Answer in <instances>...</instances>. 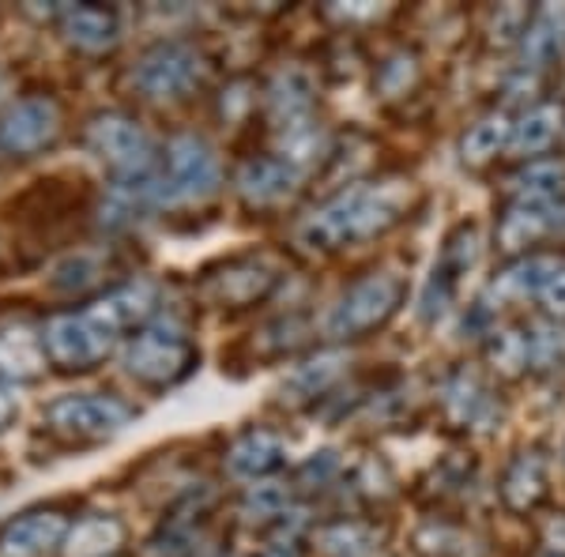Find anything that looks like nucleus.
Instances as JSON below:
<instances>
[{"label": "nucleus", "instance_id": "f257e3e1", "mask_svg": "<svg viewBox=\"0 0 565 557\" xmlns=\"http://www.w3.org/2000/svg\"><path fill=\"white\" fill-rule=\"evenodd\" d=\"M404 215V193L396 181L388 185H351L348 193L328 200L298 226V242L306 249H340L348 242L385 234Z\"/></svg>", "mask_w": 565, "mask_h": 557}, {"label": "nucleus", "instance_id": "f03ea898", "mask_svg": "<svg viewBox=\"0 0 565 557\" xmlns=\"http://www.w3.org/2000/svg\"><path fill=\"white\" fill-rule=\"evenodd\" d=\"M132 422V407L103 392H72L45 407V426L68 444H98Z\"/></svg>", "mask_w": 565, "mask_h": 557}, {"label": "nucleus", "instance_id": "7ed1b4c3", "mask_svg": "<svg viewBox=\"0 0 565 557\" xmlns=\"http://www.w3.org/2000/svg\"><path fill=\"white\" fill-rule=\"evenodd\" d=\"M399 306H404V282L388 276V271H373V276L359 279L348 294L335 301L324 321V332L332 340H359L373 328L388 324Z\"/></svg>", "mask_w": 565, "mask_h": 557}, {"label": "nucleus", "instance_id": "20e7f679", "mask_svg": "<svg viewBox=\"0 0 565 557\" xmlns=\"http://www.w3.org/2000/svg\"><path fill=\"white\" fill-rule=\"evenodd\" d=\"M200 354L196 346L181 332H159V328H143L132 335V343L125 346V369L140 385L151 388H170L178 381H185L196 369Z\"/></svg>", "mask_w": 565, "mask_h": 557}, {"label": "nucleus", "instance_id": "39448f33", "mask_svg": "<svg viewBox=\"0 0 565 557\" xmlns=\"http://www.w3.org/2000/svg\"><path fill=\"white\" fill-rule=\"evenodd\" d=\"M479 245H482V237H479L476 223H460L457 231L445 237L430 276H426L423 298H418V317H423V321H437V317L449 313V306L457 301L463 279L476 271Z\"/></svg>", "mask_w": 565, "mask_h": 557}, {"label": "nucleus", "instance_id": "423d86ee", "mask_svg": "<svg viewBox=\"0 0 565 557\" xmlns=\"http://www.w3.org/2000/svg\"><path fill=\"white\" fill-rule=\"evenodd\" d=\"M117 332L98 321L90 309L84 313H61L50 317L42 328V346L45 358L61 369H95L98 362L114 351Z\"/></svg>", "mask_w": 565, "mask_h": 557}, {"label": "nucleus", "instance_id": "0eeeda50", "mask_svg": "<svg viewBox=\"0 0 565 557\" xmlns=\"http://www.w3.org/2000/svg\"><path fill=\"white\" fill-rule=\"evenodd\" d=\"M218 185V159L200 136H174L167 148V170L159 173V204L204 200Z\"/></svg>", "mask_w": 565, "mask_h": 557}, {"label": "nucleus", "instance_id": "6e6552de", "mask_svg": "<svg viewBox=\"0 0 565 557\" xmlns=\"http://www.w3.org/2000/svg\"><path fill=\"white\" fill-rule=\"evenodd\" d=\"M204 76V61L185 42H159L140 57L132 72V84L148 98H181Z\"/></svg>", "mask_w": 565, "mask_h": 557}, {"label": "nucleus", "instance_id": "1a4fd4ad", "mask_svg": "<svg viewBox=\"0 0 565 557\" xmlns=\"http://www.w3.org/2000/svg\"><path fill=\"white\" fill-rule=\"evenodd\" d=\"M87 143L103 162L117 170V178H143L151 170V140L140 121L125 114H98L87 125Z\"/></svg>", "mask_w": 565, "mask_h": 557}, {"label": "nucleus", "instance_id": "9d476101", "mask_svg": "<svg viewBox=\"0 0 565 557\" xmlns=\"http://www.w3.org/2000/svg\"><path fill=\"white\" fill-rule=\"evenodd\" d=\"M61 132V109L53 98L34 95L23 98L0 117V151L4 154H34L50 148Z\"/></svg>", "mask_w": 565, "mask_h": 557}, {"label": "nucleus", "instance_id": "9b49d317", "mask_svg": "<svg viewBox=\"0 0 565 557\" xmlns=\"http://www.w3.org/2000/svg\"><path fill=\"white\" fill-rule=\"evenodd\" d=\"M554 231H565V204H543V200H516L498 223V249L521 257L532 245Z\"/></svg>", "mask_w": 565, "mask_h": 557}, {"label": "nucleus", "instance_id": "f8f14e48", "mask_svg": "<svg viewBox=\"0 0 565 557\" xmlns=\"http://www.w3.org/2000/svg\"><path fill=\"white\" fill-rule=\"evenodd\" d=\"M68 519L57 508H31L0 527V557H45L68 538Z\"/></svg>", "mask_w": 565, "mask_h": 557}, {"label": "nucleus", "instance_id": "ddd939ff", "mask_svg": "<svg viewBox=\"0 0 565 557\" xmlns=\"http://www.w3.org/2000/svg\"><path fill=\"white\" fill-rule=\"evenodd\" d=\"M295 185H298V170L287 159H268L264 154V159H249L238 170V193L253 207L279 204V200L295 193Z\"/></svg>", "mask_w": 565, "mask_h": 557}, {"label": "nucleus", "instance_id": "4468645a", "mask_svg": "<svg viewBox=\"0 0 565 557\" xmlns=\"http://www.w3.org/2000/svg\"><path fill=\"white\" fill-rule=\"evenodd\" d=\"M546 497V456L540 449L516 452L501 474V501L509 513H532Z\"/></svg>", "mask_w": 565, "mask_h": 557}, {"label": "nucleus", "instance_id": "2eb2a0df", "mask_svg": "<svg viewBox=\"0 0 565 557\" xmlns=\"http://www.w3.org/2000/svg\"><path fill=\"white\" fill-rule=\"evenodd\" d=\"M282 463H287V444L271 429H249V433H242L231 444V456H226V468L238 474V479H253V482L276 474Z\"/></svg>", "mask_w": 565, "mask_h": 557}, {"label": "nucleus", "instance_id": "dca6fc26", "mask_svg": "<svg viewBox=\"0 0 565 557\" xmlns=\"http://www.w3.org/2000/svg\"><path fill=\"white\" fill-rule=\"evenodd\" d=\"M313 76L306 68H287L276 76V84L268 90V106H271V117L282 125L287 132L302 129L309 125V114H313Z\"/></svg>", "mask_w": 565, "mask_h": 557}, {"label": "nucleus", "instance_id": "f3484780", "mask_svg": "<svg viewBox=\"0 0 565 557\" xmlns=\"http://www.w3.org/2000/svg\"><path fill=\"white\" fill-rule=\"evenodd\" d=\"M524 61L532 68H546L551 61L562 57L565 50V4H543L532 12V20L524 23Z\"/></svg>", "mask_w": 565, "mask_h": 557}, {"label": "nucleus", "instance_id": "a211bd4d", "mask_svg": "<svg viewBox=\"0 0 565 557\" xmlns=\"http://www.w3.org/2000/svg\"><path fill=\"white\" fill-rule=\"evenodd\" d=\"M90 313L106 328H114L117 335L129 332V328H140V324H148V317L154 313V287L151 282L117 287V290H109L98 306H90Z\"/></svg>", "mask_w": 565, "mask_h": 557}, {"label": "nucleus", "instance_id": "6ab92c4d", "mask_svg": "<svg viewBox=\"0 0 565 557\" xmlns=\"http://www.w3.org/2000/svg\"><path fill=\"white\" fill-rule=\"evenodd\" d=\"M565 129V106L558 103H540L527 114H521V121L513 125V140H509V151L521 154V159H535L551 148L554 140Z\"/></svg>", "mask_w": 565, "mask_h": 557}, {"label": "nucleus", "instance_id": "aec40b11", "mask_svg": "<svg viewBox=\"0 0 565 557\" xmlns=\"http://www.w3.org/2000/svg\"><path fill=\"white\" fill-rule=\"evenodd\" d=\"M271 287H276V276L268 268H260L257 260H238L226 264L223 276H212L207 294L215 301H226V306H249V301L268 294Z\"/></svg>", "mask_w": 565, "mask_h": 557}, {"label": "nucleus", "instance_id": "412c9836", "mask_svg": "<svg viewBox=\"0 0 565 557\" xmlns=\"http://www.w3.org/2000/svg\"><path fill=\"white\" fill-rule=\"evenodd\" d=\"M121 23H117L114 8H98V4H79L65 12V39L84 53H103L117 42Z\"/></svg>", "mask_w": 565, "mask_h": 557}, {"label": "nucleus", "instance_id": "4be33fe9", "mask_svg": "<svg viewBox=\"0 0 565 557\" xmlns=\"http://www.w3.org/2000/svg\"><path fill=\"white\" fill-rule=\"evenodd\" d=\"M565 264L562 257H546V253H532L521 257L516 264H509L505 271L494 279V294L501 298H527V294H543L551 287L554 276H562Z\"/></svg>", "mask_w": 565, "mask_h": 557}, {"label": "nucleus", "instance_id": "5701e85b", "mask_svg": "<svg viewBox=\"0 0 565 557\" xmlns=\"http://www.w3.org/2000/svg\"><path fill=\"white\" fill-rule=\"evenodd\" d=\"M125 546V524L117 516H87L65 538V557H114Z\"/></svg>", "mask_w": 565, "mask_h": 557}, {"label": "nucleus", "instance_id": "b1692460", "mask_svg": "<svg viewBox=\"0 0 565 557\" xmlns=\"http://www.w3.org/2000/svg\"><path fill=\"white\" fill-rule=\"evenodd\" d=\"M513 140V121L505 114H487L460 136V162L463 167H487L494 162L501 148H509Z\"/></svg>", "mask_w": 565, "mask_h": 557}, {"label": "nucleus", "instance_id": "393cba45", "mask_svg": "<svg viewBox=\"0 0 565 557\" xmlns=\"http://www.w3.org/2000/svg\"><path fill=\"white\" fill-rule=\"evenodd\" d=\"M516 200H543V204H562L565 196V162L558 159H532L513 178Z\"/></svg>", "mask_w": 565, "mask_h": 557}, {"label": "nucleus", "instance_id": "a878e982", "mask_svg": "<svg viewBox=\"0 0 565 557\" xmlns=\"http://www.w3.org/2000/svg\"><path fill=\"white\" fill-rule=\"evenodd\" d=\"M45 365V346L31 332H4L0 335V377H39Z\"/></svg>", "mask_w": 565, "mask_h": 557}, {"label": "nucleus", "instance_id": "bb28decb", "mask_svg": "<svg viewBox=\"0 0 565 557\" xmlns=\"http://www.w3.org/2000/svg\"><path fill=\"white\" fill-rule=\"evenodd\" d=\"M487 358L498 373L516 377L532 365V351H527V328H494L487 340Z\"/></svg>", "mask_w": 565, "mask_h": 557}, {"label": "nucleus", "instance_id": "cd10ccee", "mask_svg": "<svg viewBox=\"0 0 565 557\" xmlns=\"http://www.w3.org/2000/svg\"><path fill=\"white\" fill-rule=\"evenodd\" d=\"M343 365H348V354L340 351H324L317 358H309L306 365H298L295 377H290V388L302 392V396H321L324 388H332L340 381Z\"/></svg>", "mask_w": 565, "mask_h": 557}, {"label": "nucleus", "instance_id": "c85d7f7f", "mask_svg": "<svg viewBox=\"0 0 565 557\" xmlns=\"http://www.w3.org/2000/svg\"><path fill=\"white\" fill-rule=\"evenodd\" d=\"M527 351L535 369H562L565 365V328L554 321H540L527 328Z\"/></svg>", "mask_w": 565, "mask_h": 557}, {"label": "nucleus", "instance_id": "c756f323", "mask_svg": "<svg viewBox=\"0 0 565 557\" xmlns=\"http://www.w3.org/2000/svg\"><path fill=\"white\" fill-rule=\"evenodd\" d=\"M487 407H490L487 388H482L471 373H460L449 385V415L457 418V422H479Z\"/></svg>", "mask_w": 565, "mask_h": 557}, {"label": "nucleus", "instance_id": "7c9ffc66", "mask_svg": "<svg viewBox=\"0 0 565 557\" xmlns=\"http://www.w3.org/2000/svg\"><path fill=\"white\" fill-rule=\"evenodd\" d=\"M98 276H103V264H98L95 253H76V257L57 264V271H53V287L76 294V290L95 287Z\"/></svg>", "mask_w": 565, "mask_h": 557}, {"label": "nucleus", "instance_id": "2f4dec72", "mask_svg": "<svg viewBox=\"0 0 565 557\" xmlns=\"http://www.w3.org/2000/svg\"><path fill=\"white\" fill-rule=\"evenodd\" d=\"M287 505H290V490L279 486V482H260V486H253L242 501V508L249 519L287 516Z\"/></svg>", "mask_w": 565, "mask_h": 557}, {"label": "nucleus", "instance_id": "473e14b6", "mask_svg": "<svg viewBox=\"0 0 565 557\" xmlns=\"http://www.w3.org/2000/svg\"><path fill=\"white\" fill-rule=\"evenodd\" d=\"M321 543H324V550L335 557H359L373 546V535L362 524H335L321 535Z\"/></svg>", "mask_w": 565, "mask_h": 557}, {"label": "nucleus", "instance_id": "72a5a7b5", "mask_svg": "<svg viewBox=\"0 0 565 557\" xmlns=\"http://www.w3.org/2000/svg\"><path fill=\"white\" fill-rule=\"evenodd\" d=\"M415 76H418V68H415V57L412 53H396V57H388L385 65H381L377 72V87L385 90V95H404L407 87L415 84Z\"/></svg>", "mask_w": 565, "mask_h": 557}, {"label": "nucleus", "instance_id": "f704fd0d", "mask_svg": "<svg viewBox=\"0 0 565 557\" xmlns=\"http://www.w3.org/2000/svg\"><path fill=\"white\" fill-rule=\"evenodd\" d=\"M540 298H543V309H546V313H551L554 321H562V317H565V271H562V276H554V279H551V287H546Z\"/></svg>", "mask_w": 565, "mask_h": 557}, {"label": "nucleus", "instance_id": "c9c22d12", "mask_svg": "<svg viewBox=\"0 0 565 557\" xmlns=\"http://www.w3.org/2000/svg\"><path fill=\"white\" fill-rule=\"evenodd\" d=\"M15 410H20V404H15V392L0 385V433H4L8 422L15 418Z\"/></svg>", "mask_w": 565, "mask_h": 557}, {"label": "nucleus", "instance_id": "e433bc0d", "mask_svg": "<svg viewBox=\"0 0 565 557\" xmlns=\"http://www.w3.org/2000/svg\"><path fill=\"white\" fill-rule=\"evenodd\" d=\"M264 557H298V546L295 543H276L264 550Z\"/></svg>", "mask_w": 565, "mask_h": 557}, {"label": "nucleus", "instance_id": "4c0bfd02", "mask_svg": "<svg viewBox=\"0 0 565 557\" xmlns=\"http://www.w3.org/2000/svg\"><path fill=\"white\" fill-rule=\"evenodd\" d=\"M543 557H565V554H543Z\"/></svg>", "mask_w": 565, "mask_h": 557}]
</instances>
